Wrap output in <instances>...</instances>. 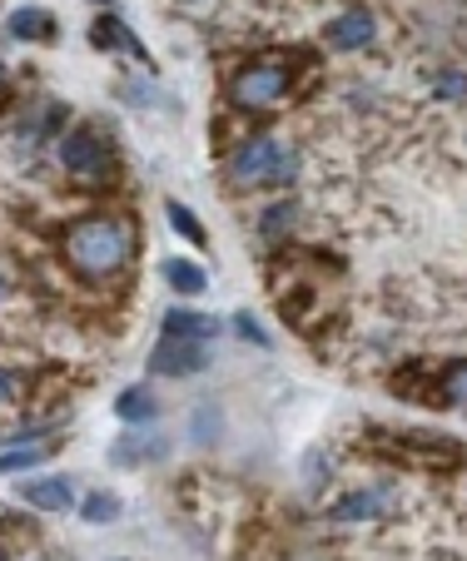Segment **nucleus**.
Returning <instances> with one entry per match:
<instances>
[{
    "label": "nucleus",
    "mask_w": 467,
    "mask_h": 561,
    "mask_svg": "<svg viewBox=\"0 0 467 561\" xmlns=\"http://www.w3.org/2000/svg\"><path fill=\"white\" fill-rule=\"evenodd\" d=\"M60 254H66V264H70L75 279L109 283V279H120V273L130 269V259H135V224L125 214H109V209L85 214V219H75V224L66 229Z\"/></svg>",
    "instance_id": "f257e3e1"
},
{
    "label": "nucleus",
    "mask_w": 467,
    "mask_h": 561,
    "mask_svg": "<svg viewBox=\"0 0 467 561\" xmlns=\"http://www.w3.org/2000/svg\"><path fill=\"white\" fill-rule=\"evenodd\" d=\"M294 154L283 150L273 135H254L229 154V184L234 189H264V184H289L294 179Z\"/></svg>",
    "instance_id": "f03ea898"
},
{
    "label": "nucleus",
    "mask_w": 467,
    "mask_h": 561,
    "mask_svg": "<svg viewBox=\"0 0 467 561\" xmlns=\"http://www.w3.org/2000/svg\"><path fill=\"white\" fill-rule=\"evenodd\" d=\"M289 95H294V70L283 66V60H254V66H244L240 75L229 80V105L254 109V115L283 105Z\"/></svg>",
    "instance_id": "7ed1b4c3"
},
{
    "label": "nucleus",
    "mask_w": 467,
    "mask_h": 561,
    "mask_svg": "<svg viewBox=\"0 0 467 561\" xmlns=\"http://www.w3.org/2000/svg\"><path fill=\"white\" fill-rule=\"evenodd\" d=\"M60 170L75 174V179H109L115 174V144H109L105 130H95V125H75V130L60 140Z\"/></svg>",
    "instance_id": "20e7f679"
},
{
    "label": "nucleus",
    "mask_w": 467,
    "mask_h": 561,
    "mask_svg": "<svg viewBox=\"0 0 467 561\" xmlns=\"http://www.w3.org/2000/svg\"><path fill=\"white\" fill-rule=\"evenodd\" d=\"M393 507V487L373 482V487H353L328 507V522L334 527H369V522H383Z\"/></svg>",
    "instance_id": "39448f33"
},
{
    "label": "nucleus",
    "mask_w": 467,
    "mask_h": 561,
    "mask_svg": "<svg viewBox=\"0 0 467 561\" xmlns=\"http://www.w3.org/2000/svg\"><path fill=\"white\" fill-rule=\"evenodd\" d=\"M150 367L164 373V378H189V373H205L209 367V353H205V343H195V338L164 334L150 353Z\"/></svg>",
    "instance_id": "423d86ee"
},
{
    "label": "nucleus",
    "mask_w": 467,
    "mask_h": 561,
    "mask_svg": "<svg viewBox=\"0 0 467 561\" xmlns=\"http://www.w3.org/2000/svg\"><path fill=\"white\" fill-rule=\"evenodd\" d=\"M373 40H378V21H373V11H343V15H334L328 31H324L328 50H369Z\"/></svg>",
    "instance_id": "0eeeda50"
},
{
    "label": "nucleus",
    "mask_w": 467,
    "mask_h": 561,
    "mask_svg": "<svg viewBox=\"0 0 467 561\" xmlns=\"http://www.w3.org/2000/svg\"><path fill=\"white\" fill-rule=\"evenodd\" d=\"M21 496L35 512H70L75 507V482L50 472V477H35V482H21Z\"/></svg>",
    "instance_id": "6e6552de"
},
{
    "label": "nucleus",
    "mask_w": 467,
    "mask_h": 561,
    "mask_svg": "<svg viewBox=\"0 0 467 561\" xmlns=\"http://www.w3.org/2000/svg\"><path fill=\"white\" fill-rule=\"evenodd\" d=\"M5 31H11V40H25V45H45V40H55V21L40 11V5H21V11H11Z\"/></svg>",
    "instance_id": "1a4fd4ad"
},
{
    "label": "nucleus",
    "mask_w": 467,
    "mask_h": 561,
    "mask_svg": "<svg viewBox=\"0 0 467 561\" xmlns=\"http://www.w3.org/2000/svg\"><path fill=\"white\" fill-rule=\"evenodd\" d=\"M90 40L100 45V50H125V55H135V60H144V45H140V35L130 31V25H120L115 15H100L95 25H90Z\"/></svg>",
    "instance_id": "9d476101"
},
{
    "label": "nucleus",
    "mask_w": 467,
    "mask_h": 561,
    "mask_svg": "<svg viewBox=\"0 0 467 561\" xmlns=\"http://www.w3.org/2000/svg\"><path fill=\"white\" fill-rule=\"evenodd\" d=\"M164 334H174V338H195V343H205V338H214V334H219V318L195 314V308H170V314H164Z\"/></svg>",
    "instance_id": "9b49d317"
},
{
    "label": "nucleus",
    "mask_w": 467,
    "mask_h": 561,
    "mask_svg": "<svg viewBox=\"0 0 467 561\" xmlns=\"http://www.w3.org/2000/svg\"><path fill=\"white\" fill-rule=\"evenodd\" d=\"M164 279H170L174 293H185V299H195V293L209 289L205 264H195V259H164Z\"/></svg>",
    "instance_id": "f8f14e48"
},
{
    "label": "nucleus",
    "mask_w": 467,
    "mask_h": 561,
    "mask_svg": "<svg viewBox=\"0 0 467 561\" xmlns=\"http://www.w3.org/2000/svg\"><path fill=\"white\" fill-rule=\"evenodd\" d=\"M437 402L443 408H463L467 412V363H447L443 373H437Z\"/></svg>",
    "instance_id": "ddd939ff"
},
{
    "label": "nucleus",
    "mask_w": 467,
    "mask_h": 561,
    "mask_svg": "<svg viewBox=\"0 0 467 561\" xmlns=\"http://www.w3.org/2000/svg\"><path fill=\"white\" fill-rule=\"evenodd\" d=\"M115 412H120L125 422H154L160 418V402H154L150 388H125L120 398H115Z\"/></svg>",
    "instance_id": "4468645a"
},
{
    "label": "nucleus",
    "mask_w": 467,
    "mask_h": 561,
    "mask_svg": "<svg viewBox=\"0 0 467 561\" xmlns=\"http://www.w3.org/2000/svg\"><path fill=\"white\" fill-rule=\"evenodd\" d=\"M164 457V443L154 437L150 447H144V437H120V443L109 447V463H120V467H140V463H160Z\"/></svg>",
    "instance_id": "2eb2a0df"
},
{
    "label": "nucleus",
    "mask_w": 467,
    "mask_h": 561,
    "mask_svg": "<svg viewBox=\"0 0 467 561\" xmlns=\"http://www.w3.org/2000/svg\"><path fill=\"white\" fill-rule=\"evenodd\" d=\"M55 453V443H40V437H31V447H21V443H5V457H0V467L11 477H21V472H31L40 457H50Z\"/></svg>",
    "instance_id": "dca6fc26"
},
{
    "label": "nucleus",
    "mask_w": 467,
    "mask_h": 561,
    "mask_svg": "<svg viewBox=\"0 0 467 561\" xmlns=\"http://www.w3.org/2000/svg\"><path fill=\"white\" fill-rule=\"evenodd\" d=\"M189 437H195V443H219V437H224V412H219L214 402H199V408L189 412Z\"/></svg>",
    "instance_id": "f3484780"
},
{
    "label": "nucleus",
    "mask_w": 467,
    "mask_h": 561,
    "mask_svg": "<svg viewBox=\"0 0 467 561\" xmlns=\"http://www.w3.org/2000/svg\"><path fill=\"white\" fill-rule=\"evenodd\" d=\"M299 224V204L294 199H279V204H264V214H259V234L264 238H279V234H289V229Z\"/></svg>",
    "instance_id": "a211bd4d"
},
{
    "label": "nucleus",
    "mask_w": 467,
    "mask_h": 561,
    "mask_svg": "<svg viewBox=\"0 0 467 561\" xmlns=\"http://www.w3.org/2000/svg\"><path fill=\"white\" fill-rule=\"evenodd\" d=\"M80 517H85L90 527H105V522H115V517H120V496L100 487V492H90L85 502H80Z\"/></svg>",
    "instance_id": "6ab92c4d"
},
{
    "label": "nucleus",
    "mask_w": 467,
    "mask_h": 561,
    "mask_svg": "<svg viewBox=\"0 0 467 561\" xmlns=\"http://www.w3.org/2000/svg\"><path fill=\"white\" fill-rule=\"evenodd\" d=\"M164 214H170V229H174L179 238H189V244H209V234H205V224H199L195 209H185V204H164Z\"/></svg>",
    "instance_id": "aec40b11"
},
{
    "label": "nucleus",
    "mask_w": 467,
    "mask_h": 561,
    "mask_svg": "<svg viewBox=\"0 0 467 561\" xmlns=\"http://www.w3.org/2000/svg\"><path fill=\"white\" fill-rule=\"evenodd\" d=\"M234 334H240L244 343H254V348H269V334L254 324V314H234Z\"/></svg>",
    "instance_id": "412c9836"
},
{
    "label": "nucleus",
    "mask_w": 467,
    "mask_h": 561,
    "mask_svg": "<svg viewBox=\"0 0 467 561\" xmlns=\"http://www.w3.org/2000/svg\"><path fill=\"white\" fill-rule=\"evenodd\" d=\"M437 95H443V100H467V75L443 70V75H437Z\"/></svg>",
    "instance_id": "4be33fe9"
},
{
    "label": "nucleus",
    "mask_w": 467,
    "mask_h": 561,
    "mask_svg": "<svg viewBox=\"0 0 467 561\" xmlns=\"http://www.w3.org/2000/svg\"><path fill=\"white\" fill-rule=\"evenodd\" d=\"M5 408H21V373L5 367Z\"/></svg>",
    "instance_id": "5701e85b"
},
{
    "label": "nucleus",
    "mask_w": 467,
    "mask_h": 561,
    "mask_svg": "<svg viewBox=\"0 0 467 561\" xmlns=\"http://www.w3.org/2000/svg\"><path fill=\"white\" fill-rule=\"evenodd\" d=\"M100 5H109V0H100Z\"/></svg>",
    "instance_id": "b1692460"
}]
</instances>
